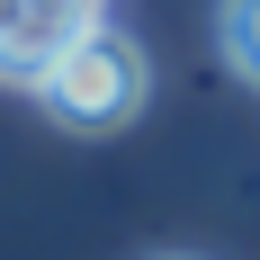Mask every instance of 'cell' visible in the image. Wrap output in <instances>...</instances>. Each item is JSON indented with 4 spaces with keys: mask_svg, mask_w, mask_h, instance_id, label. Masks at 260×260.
I'll return each instance as SVG.
<instances>
[{
    "mask_svg": "<svg viewBox=\"0 0 260 260\" xmlns=\"http://www.w3.org/2000/svg\"><path fill=\"white\" fill-rule=\"evenodd\" d=\"M144 90H153V63H144V45H135L126 27H81L72 45L36 72V99L63 126H81V135L126 126L135 108H144Z\"/></svg>",
    "mask_w": 260,
    "mask_h": 260,
    "instance_id": "6da1fadb",
    "label": "cell"
},
{
    "mask_svg": "<svg viewBox=\"0 0 260 260\" xmlns=\"http://www.w3.org/2000/svg\"><path fill=\"white\" fill-rule=\"evenodd\" d=\"M224 63L260 90V0H224Z\"/></svg>",
    "mask_w": 260,
    "mask_h": 260,
    "instance_id": "7a4b0ae2",
    "label": "cell"
},
{
    "mask_svg": "<svg viewBox=\"0 0 260 260\" xmlns=\"http://www.w3.org/2000/svg\"><path fill=\"white\" fill-rule=\"evenodd\" d=\"M81 9H99V0H81Z\"/></svg>",
    "mask_w": 260,
    "mask_h": 260,
    "instance_id": "3957f363",
    "label": "cell"
},
{
    "mask_svg": "<svg viewBox=\"0 0 260 260\" xmlns=\"http://www.w3.org/2000/svg\"><path fill=\"white\" fill-rule=\"evenodd\" d=\"M171 260H188V251H171Z\"/></svg>",
    "mask_w": 260,
    "mask_h": 260,
    "instance_id": "277c9868",
    "label": "cell"
}]
</instances>
